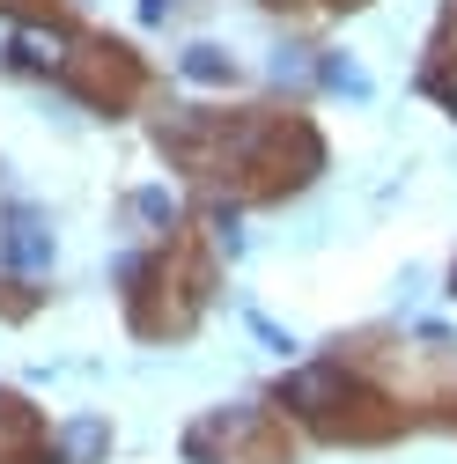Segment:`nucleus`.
Returning <instances> with one entry per match:
<instances>
[{"label":"nucleus","mask_w":457,"mask_h":464,"mask_svg":"<svg viewBox=\"0 0 457 464\" xmlns=\"http://www.w3.org/2000/svg\"><path fill=\"white\" fill-rule=\"evenodd\" d=\"M355 398V376L347 369H339V362H310V369H296L288 383H280L273 391V405H280V413H296V420H339V405H347Z\"/></svg>","instance_id":"nucleus-1"},{"label":"nucleus","mask_w":457,"mask_h":464,"mask_svg":"<svg viewBox=\"0 0 457 464\" xmlns=\"http://www.w3.org/2000/svg\"><path fill=\"white\" fill-rule=\"evenodd\" d=\"M0 258H8L15 273H44V266H52V228H44V214L15 207L8 228H0Z\"/></svg>","instance_id":"nucleus-2"},{"label":"nucleus","mask_w":457,"mask_h":464,"mask_svg":"<svg viewBox=\"0 0 457 464\" xmlns=\"http://www.w3.org/2000/svg\"><path fill=\"white\" fill-rule=\"evenodd\" d=\"M103 450H111V428L96 413H82V420H67L60 435H52V464H96Z\"/></svg>","instance_id":"nucleus-3"},{"label":"nucleus","mask_w":457,"mask_h":464,"mask_svg":"<svg viewBox=\"0 0 457 464\" xmlns=\"http://www.w3.org/2000/svg\"><path fill=\"white\" fill-rule=\"evenodd\" d=\"M15 60L23 67H37V74H60L67 60H74V52H67V30H44V23H15Z\"/></svg>","instance_id":"nucleus-4"},{"label":"nucleus","mask_w":457,"mask_h":464,"mask_svg":"<svg viewBox=\"0 0 457 464\" xmlns=\"http://www.w3.org/2000/svg\"><path fill=\"white\" fill-rule=\"evenodd\" d=\"M185 74H192V82H237V60H228L221 44H192V52H185Z\"/></svg>","instance_id":"nucleus-5"},{"label":"nucleus","mask_w":457,"mask_h":464,"mask_svg":"<svg viewBox=\"0 0 457 464\" xmlns=\"http://www.w3.org/2000/svg\"><path fill=\"white\" fill-rule=\"evenodd\" d=\"M325 82H332V89H347V96H369V74H362L355 60H325Z\"/></svg>","instance_id":"nucleus-6"},{"label":"nucleus","mask_w":457,"mask_h":464,"mask_svg":"<svg viewBox=\"0 0 457 464\" xmlns=\"http://www.w3.org/2000/svg\"><path fill=\"white\" fill-rule=\"evenodd\" d=\"M133 207H141V214H148V221H178V199H170V192H141V199H133Z\"/></svg>","instance_id":"nucleus-7"},{"label":"nucleus","mask_w":457,"mask_h":464,"mask_svg":"<svg viewBox=\"0 0 457 464\" xmlns=\"http://www.w3.org/2000/svg\"><path fill=\"white\" fill-rule=\"evenodd\" d=\"M450 295H457V287H450Z\"/></svg>","instance_id":"nucleus-8"}]
</instances>
